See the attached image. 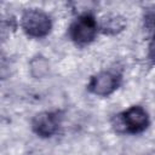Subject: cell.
<instances>
[{
    "mask_svg": "<svg viewBox=\"0 0 155 155\" xmlns=\"http://www.w3.org/2000/svg\"><path fill=\"white\" fill-rule=\"evenodd\" d=\"M120 78L113 71H101L93 75L88 82V90L101 97L111 94L119 86Z\"/></svg>",
    "mask_w": 155,
    "mask_h": 155,
    "instance_id": "3957f363",
    "label": "cell"
},
{
    "mask_svg": "<svg viewBox=\"0 0 155 155\" xmlns=\"http://www.w3.org/2000/svg\"><path fill=\"white\" fill-rule=\"evenodd\" d=\"M148 56H149V59H150L153 63H155V30H154L153 38H151V40H150V44H149Z\"/></svg>",
    "mask_w": 155,
    "mask_h": 155,
    "instance_id": "9c48e42d",
    "label": "cell"
},
{
    "mask_svg": "<svg viewBox=\"0 0 155 155\" xmlns=\"http://www.w3.org/2000/svg\"><path fill=\"white\" fill-rule=\"evenodd\" d=\"M145 22H147V25L149 28L155 30V6L148 11V13L145 16Z\"/></svg>",
    "mask_w": 155,
    "mask_h": 155,
    "instance_id": "ba28073f",
    "label": "cell"
},
{
    "mask_svg": "<svg viewBox=\"0 0 155 155\" xmlns=\"http://www.w3.org/2000/svg\"><path fill=\"white\" fill-rule=\"evenodd\" d=\"M122 122L128 132L138 133L148 127L149 116L144 108L140 105H133L122 113Z\"/></svg>",
    "mask_w": 155,
    "mask_h": 155,
    "instance_id": "277c9868",
    "label": "cell"
},
{
    "mask_svg": "<svg viewBox=\"0 0 155 155\" xmlns=\"http://www.w3.org/2000/svg\"><path fill=\"white\" fill-rule=\"evenodd\" d=\"M147 155H155V150H151V151H149Z\"/></svg>",
    "mask_w": 155,
    "mask_h": 155,
    "instance_id": "30bf717a",
    "label": "cell"
},
{
    "mask_svg": "<svg viewBox=\"0 0 155 155\" xmlns=\"http://www.w3.org/2000/svg\"><path fill=\"white\" fill-rule=\"evenodd\" d=\"M48 70V63L44 57H36L30 62V71L35 78L44 76Z\"/></svg>",
    "mask_w": 155,
    "mask_h": 155,
    "instance_id": "52a82bcc",
    "label": "cell"
},
{
    "mask_svg": "<svg viewBox=\"0 0 155 155\" xmlns=\"http://www.w3.org/2000/svg\"><path fill=\"white\" fill-rule=\"evenodd\" d=\"M98 24L94 17L90 13H84L79 16L70 25V38L74 42L79 45H86L93 41L97 35Z\"/></svg>",
    "mask_w": 155,
    "mask_h": 155,
    "instance_id": "7a4b0ae2",
    "label": "cell"
},
{
    "mask_svg": "<svg viewBox=\"0 0 155 155\" xmlns=\"http://www.w3.org/2000/svg\"><path fill=\"white\" fill-rule=\"evenodd\" d=\"M21 24L24 33L31 38L46 36L52 27L48 15L38 8H29L24 11L22 15Z\"/></svg>",
    "mask_w": 155,
    "mask_h": 155,
    "instance_id": "6da1fadb",
    "label": "cell"
},
{
    "mask_svg": "<svg viewBox=\"0 0 155 155\" xmlns=\"http://www.w3.org/2000/svg\"><path fill=\"white\" fill-rule=\"evenodd\" d=\"M59 120L56 113L52 111H42L36 114L31 120L33 131L42 138H47L53 136L58 130Z\"/></svg>",
    "mask_w": 155,
    "mask_h": 155,
    "instance_id": "5b68a950",
    "label": "cell"
},
{
    "mask_svg": "<svg viewBox=\"0 0 155 155\" xmlns=\"http://www.w3.org/2000/svg\"><path fill=\"white\" fill-rule=\"evenodd\" d=\"M125 19L119 15H109L104 17L101 22V29L103 33L107 34H115L121 31L125 28Z\"/></svg>",
    "mask_w": 155,
    "mask_h": 155,
    "instance_id": "8992f818",
    "label": "cell"
}]
</instances>
